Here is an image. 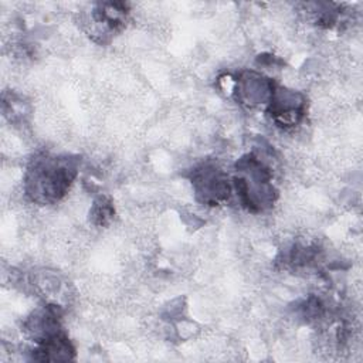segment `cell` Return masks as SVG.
Returning <instances> with one entry per match:
<instances>
[{
	"label": "cell",
	"mask_w": 363,
	"mask_h": 363,
	"mask_svg": "<svg viewBox=\"0 0 363 363\" xmlns=\"http://www.w3.org/2000/svg\"><path fill=\"white\" fill-rule=\"evenodd\" d=\"M75 356V349L65 333H58L31 349V357L40 362H64Z\"/></svg>",
	"instance_id": "8992f818"
},
{
	"label": "cell",
	"mask_w": 363,
	"mask_h": 363,
	"mask_svg": "<svg viewBox=\"0 0 363 363\" xmlns=\"http://www.w3.org/2000/svg\"><path fill=\"white\" fill-rule=\"evenodd\" d=\"M115 216L113 203L108 196L98 197L89 210V220L96 227H106Z\"/></svg>",
	"instance_id": "52a82bcc"
},
{
	"label": "cell",
	"mask_w": 363,
	"mask_h": 363,
	"mask_svg": "<svg viewBox=\"0 0 363 363\" xmlns=\"http://www.w3.org/2000/svg\"><path fill=\"white\" fill-rule=\"evenodd\" d=\"M275 88L271 78L255 71L240 72L234 81V95L247 106L268 105Z\"/></svg>",
	"instance_id": "5b68a950"
},
{
	"label": "cell",
	"mask_w": 363,
	"mask_h": 363,
	"mask_svg": "<svg viewBox=\"0 0 363 363\" xmlns=\"http://www.w3.org/2000/svg\"><path fill=\"white\" fill-rule=\"evenodd\" d=\"M79 159L75 155H35L24 174V193L35 204L47 206L60 201L78 174Z\"/></svg>",
	"instance_id": "6da1fadb"
},
{
	"label": "cell",
	"mask_w": 363,
	"mask_h": 363,
	"mask_svg": "<svg viewBox=\"0 0 363 363\" xmlns=\"http://www.w3.org/2000/svg\"><path fill=\"white\" fill-rule=\"evenodd\" d=\"M267 113L277 126L295 128L306 113V96L298 91L277 86L267 105Z\"/></svg>",
	"instance_id": "277c9868"
},
{
	"label": "cell",
	"mask_w": 363,
	"mask_h": 363,
	"mask_svg": "<svg viewBox=\"0 0 363 363\" xmlns=\"http://www.w3.org/2000/svg\"><path fill=\"white\" fill-rule=\"evenodd\" d=\"M197 201L206 206H218L231 197L233 186L228 176L216 163L196 166L190 176Z\"/></svg>",
	"instance_id": "3957f363"
},
{
	"label": "cell",
	"mask_w": 363,
	"mask_h": 363,
	"mask_svg": "<svg viewBox=\"0 0 363 363\" xmlns=\"http://www.w3.org/2000/svg\"><path fill=\"white\" fill-rule=\"evenodd\" d=\"M233 187L238 203L251 213L269 208L278 197L271 169L254 153H247L237 160Z\"/></svg>",
	"instance_id": "7a4b0ae2"
}]
</instances>
